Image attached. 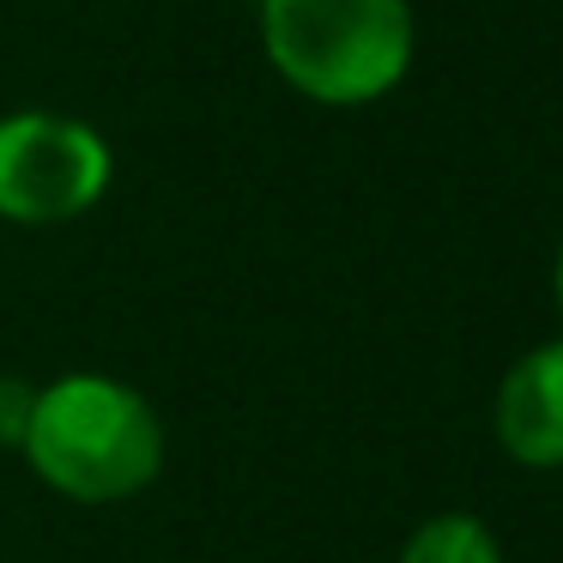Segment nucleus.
Here are the masks:
<instances>
[{"mask_svg": "<svg viewBox=\"0 0 563 563\" xmlns=\"http://www.w3.org/2000/svg\"><path fill=\"white\" fill-rule=\"evenodd\" d=\"M261 37L285 86L352 110L376 103L412 67L406 0H261Z\"/></svg>", "mask_w": 563, "mask_h": 563, "instance_id": "obj_2", "label": "nucleus"}, {"mask_svg": "<svg viewBox=\"0 0 563 563\" xmlns=\"http://www.w3.org/2000/svg\"><path fill=\"white\" fill-rule=\"evenodd\" d=\"M400 563H503V545L478 515L449 509V515H430V521L406 539Z\"/></svg>", "mask_w": 563, "mask_h": 563, "instance_id": "obj_5", "label": "nucleus"}, {"mask_svg": "<svg viewBox=\"0 0 563 563\" xmlns=\"http://www.w3.org/2000/svg\"><path fill=\"white\" fill-rule=\"evenodd\" d=\"M497 442L521 466H563V340L533 345L503 376Z\"/></svg>", "mask_w": 563, "mask_h": 563, "instance_id": "obj_4", "label": "nucleus"}, {"mask_svg": "<svg viewBox=\"0 0 563 563\" xmlns=\"http://www.w3.org/2000/svg\"><path fill=\"white\" fill-rule=\"evenodd\" d=\"M31 406H37V388L31 382L0 376V449H25V430H31Z\"/></svg>", "mask_w": 563, "mask_h": 563, "instance_id": "obj_6", "label": "nucleus"}, {"mask_svg": "<svg viewBox=\"0 0 563 563\" xmlns=\"http://www.w3.org/2000/svg\"><path fill=\"white\" fill-rule=\"evenodd\" d=\"M25 454L43 485L74 503H122L164 466V424L128 382L62 376L37 394Z\"/></svg>", "mask_w": 563, "mask_h": 563, "instance_id": "obj_1", "label": "nucleus"}, {"mask_svg": "<svg viewBox=\"0 0 563 563\" xmlns=\"http://www.w3.org/2000/svg\"><path fill=\"white\" fill-rule=\"evenodd\" d=\"M110 176L115 164L103 134L74 115L25 110L0 122V219L67 224L98 207Z\"/></svg>", "mask_w": 563, "mask_h": 563, "instance_id": "obj_3", "label": "nucleus"}, {"mask_svg": "<svg viewBox=\"0 0 563 563\" xmlns=\"http://www.w3.org/2000/svg\"><path fill=\"white\" fill-rule=\"evenodd\" d=\"M558 303H563V255H558Z\"/></svg>", "mask_w": 563, "mask_h": 563, "instance_id": "obj_7", "label": "nucleus"}]
</instances>
